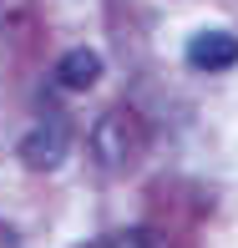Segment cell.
I'll list each match as a JSON object with an SVG mask.
<instances>
[{"mask_svg":"<svg viewBox=\"0 0 238 248\" xmlns=\"http://www.w3.org/2000/svg\"><path fill=\"white\" fill-rule=\"evenodd\" d=\"M96 76H101V56L96 51H66L61 66H56V81L66 92H86V86H96Z\"/></svg>","mask_w":238,"mask_h":248,"instance_id":"3957f363","label":"cell"},{"mask_svg":"<svg viewBox=\"0 0 238 248\" xmlns=\"http://www.w3.org/2000/svg\"><path fill=\"white\" fill-rule=\"evenodd\" d=\"M111 248H157V243H152V233H122Z\"/></svg>","mask_w":238,"mask_h":248,"instance_id":"277c9868","label":"cell"},{"mask_svg":"<svg viewBox=\"0 0 238 248\" xmlns=\"http://www.w3.org/2000/svg\"><path fill=\"white\" fill-rule=\"evenodd\" d=\"M66 147H71V132H66V122H41L36 132H26L20 157H26L36 172H51V167L66 162Z\"/></svg>","mask_w":238,"mask_h":248,"instance_id":"6da1fadb","label":"cell"},{"mask_svg":"<svg viewBox=\"0 0 238 248\" xmlns=\"http://www.w3.org/2000/svg\"><path fill=\"white\" fill-rule=\"evenodd\" d=\"M188 66L192 71H228V66H238V36H228V31H198L188 41Z\"/></svg>","mask_w":238,"mask_h":248,"instance_id":"7a4b0ae2","label":"cell"},{"mask_svg":"<svg viewBox=\"0 0 238 248\" xmlns=\"http://www.w3.org/2000/svg\"><path fill=\"white\" fill-rule=\"evenodd\" d=\"M0 248H10V238H5V233H0Z\"/></svg>","mask_w":238,"mask_h":248,"instance_id":"5b68a950","label":"cell"}]
</instances>
